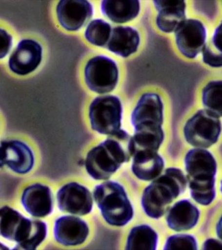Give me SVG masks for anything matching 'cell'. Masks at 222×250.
Masks as SVG:
<instances>
[{"label": "cell", "instance_id": "12", "mask_svg": "<svg viewBox=\"0 0 222 250\" xmlns=\"http://www.w3.org/2000/svg\"><path fill=\"white\" fill-rule=\"evenodd\" d=\"M61 25L67 31H78L93 17V8L85 0H62L57 7Z\"/></svg>", "mask_w": 222, "mask_h": 250}, {"label": "cell", "instance_id": "3", "mask_svg": "<svg viewBox=\"0 0 222 250\" xmlns=\"http://www.w3.org/2000/svg\"><path fill=\"white\" fill-rule=\"evenodd\" d=\"M187 181L193 200L201 205L208 206L215 200L217 162L205 149H192L185 158Z\"/></svg>", "mask_w": 222, "mask_h": 250}, {"label": "cell", "instance_id": "21", "mask_svg": "<svg viewBox=\"0 0 222 250\" xmlns=\"http://www.w3.org/2000/svg\"><path fill=\"white\" fill-rule=\"evenodd\" d=\"M101 8L112 22L122 24L137 17L141 6L138 0H103Z\"/></svg>", "mask_w": 222, "mask_h": 250}, {"label": "cell", "instance_id": "23", "mask_svg": "<svg viewBox=\"0 0 222 250\" xmlns=\"http://www.w3.org/2000/svg\"><path fill=\"white\" fill-rule=\"evenodd\" d=\"M205 109L218 118L222 117V81H213L205 85L202 93Z\"/></svg>", "mask_w": 222, "mask_h": 250}, {"label": "cell", "instance_id": "26", "mask_svg": "<svg viewBox=\"0 0 222 250\" xmlns=\"http://www.w3.org/2000/svg\"><path fill=\"white\" fill-rule=\"evenodd\" d=\"M165 250H197V241L191 235L178 234L169 237L164 247Z\"/></svg>", "mask_w": 222, "mask_h": 250}, {"label": "cell", "instance_id": "5", "mask_svg": "<svg viewBox=\"0 0 222 250\" xmlns=\"http://www.w3.org/2000/svg\"><path fill=\"white\" fill-rule=\"evenodd\" d=\"M0 216L1 236L17 243L16 250H36L47 236L45 223L24 218L20 213L8 206L1 208Z\"/></svg>", "mask_w": 222, "mask_h": 250}, {"label": "cell", "instance_id": "22", "mask_svg": "<svg viewBox=\"0 0 222 250\" xmlns=\"http://www.w3.org/2000/svg\"><path fill=\"white\" fill-rule=\"evenodd\" d=\"M157 244L158 234L156 231L148 225H139L130 231L126 250H155Z\"/></svg>", "mask_w": 222, "mask_h": 250}, {"label": "cell", "instance_id": "17", "mask_svg": "<svg viewBox=\"0 0 222 250\" xmlns=\"http://www.w3.org/2000/svg\"><path fill=\"white\" fill-rule=\"evenodd\" d=\"M159 11L156 24L161 31L172 33L186 20V4L182 0H156L154 1Z\"/></svg>", "mask_w": 222, "mask_h": 250}, {"label": "cell", "instance_id": "8", "mask_svg": "<svg viewBox=\"0 0 222 250\" xmlns=\"http://www.w3.org/2000/svg\"><path fill=\"white\" fill-rule=\"evenodd\" d=\"M222 132L220 118L208 110H200L188 120L184 127L187 143L195 147L209 148L218 142Z\"/></svg>", "mask_w": 222, "mask_h": 250}, {"label": "cell", "instance_id": "14", "mask_svg": "<svg viewBox=\"0 0 222 250\" xmlns=\"http://www.w3.org/2000/svg\"><path fill=\"white\" fill-rule=\"evenodd\" d=\"M42 54V47L36 41H21L10 57V69L18 75H27L40 65Z\"/></svg>", "mask_w": 222, "mask_h": 250}, {"label": "cell", "instance_id": "20", "mask_svg": "<svg viewBox=\"0 0 222 250\" xmlns=\"http://www.w3.org/2000/svg\"><path fill=\"white\" fill-rule=\"evenodd\" d=\"M140 44L138 31L130 27H117L112 30L106 48L123 58L137 52Z\"/></svg>", "mask_w": 222, "mask_h": 250}, {"label": "cell", "instance_id": "15", "mask_svg": "<svg viewBox=\"0 0 222 250\" xmlns=\"http://www.w3.org/2000/svg\"><path fill=\"white\" fill-rule=\"evenodd\" d=\"M88 234V225L77 217L65 215L57 219L54 224V238L59 244L64 246L83 244Z\"/></svg>", "mask_w": 222, "mask_h": 250}, {"label": "cell", "instance_id": "28", "mask_svg": "<svg viewBox=\"0 0 222 250\" xmlns=\"http://www.w3.org/2000/svg\"><path fill=\"white\" fill-rule=\"evenodd\" d=\"M203 250H222V242L215 239H208L205 242Z\"/></svg>", "mask_w": 222, "mask_h": 250}, {"label": "cell", "instance_id": "30", "mask_svg": "<svg viewBox=\"0 0 222 250\" xmlns=\"http://www.w3.org/2000/svg\"><path fill=\"white\" fill-rule=\"evenodd\" d=\"M221 191H222V183H221Z\"/></svg>", "mask_w": 222, "mask_h": 250}, {"label": "cell", "instance_id": "13", "mask_svg": "<svg viewBox=\"0 0 222 250\" xmlns=\"http://www.w3.org/2000/svg\"><path fill=\"white\" fill-rule=\"evenodd\" d=\"M0 154L1 167L6 166L16 173L27 174L34 167V154L29 146L21 141H2Z\"/></svg>", "mask_w": 222, "mask_h": 250}, {"label": "cell", "instance_id": "16", "mask_svg": "<svg viewBox=\"0 0 222 250\" xmlns=\"http://www.w3.org/2000/svg\"><path fill=\"white\" fill-rule=\"evenodd\" d=\"M21 202L29 214L36 218H44L53 210V195L47 186L34 184L23 191Z\"/></svg>", "mask_w": 222, "mask_h": 250}, {"label": "cell", "instance_id": "7", "mask_svg": "<svg viewBox=\"0 0 222 250\" xmlns=\"http://www.w3.org/2000/svg\"><path fill=\"white\" fill-rule=\"evenodd\" d=\"M122 106L114 95L100 96L93 100L89 109L92 129L101 134L111 135L121 127Z\"/></svg>", "mask_w": 222, "mask_h": 250}, {"label": "cell", "instance_id": "4", "mask_svg": "<svg viewBox=\"0 0 222 250\" xmlns=\"http://www.w3.org/2000/svg\"><path fill=\"white\" fill-rule=\"evenodd\" d=\"M187 183L180 169L167 168L143 192L141 203L146 214L154 219L163 216L172 202L185 192Z\"/></svg>", "mask_w": 222, "mask_h": 250}, {"label": "cell", "instance_id": "6", "mask_svg": "<svg viewBox=\"0 0 222 250\" xmlns=\"http://www.w3.org/2000/svg\"><path fill=\"white\" fill-rule=\"evenodd\" d=\"M93 196L103 219L110 225L123 227L132 220L133 206L120 184L103 182L94 189Z\"/></svg>", "mask_w": 222, "mask_h": 250}, {"label": "cell", "instance_id": "10", "mask_svg": "<svg viewBox=\"0 0 222 250\" xmlns=\"http://www.w3.org/2000/svg\"><path fill=\"white\" fill-rule=\"evenodd\" d=\"M59 209L70 214L88 215L93 207L91 192L86 187L70 182L59 189L57 193Z\"/></svg>", "mask_w": 222, "mask_h": 250}, {"label": "cell", "instance_id": "11", "mask_svg": "<svg viewBox=\"0 0 222 250\" xmlns=\"http://www.w3.org/2000/svg\"><path fill=\"white\" fill-rule=\"evenodd\" d=\"M176 42L182 55L195 59L203 51L206 39V30L198 20H185L175 31Z\"/></svg>", "mask_w": 222, "mask_h": 250}, {"label": "cell", "instance_id": "2", "mask_svg": "<svg viewBox=\"0 0 222 250\" xmlns=\"http://www.w3.org/2000/svg\"><path fill=\"white\" fill-rule=\"evenodd\" d=\"M135 129V151L149 149L158 152L163 142V104L158 94H144L131 115Z\"/></svg>", "mask_w": 222, "mask_h": 250}, {"label": "cell", "instance_id": "27", "mask_svg": "<svg viewBox=\"0 0 222 250\" xmlns=\"http://www.w3.org/2000/svg\"><path fill=\"white\" fill-rule=\"evenodd\" d=\"M1 58L3 59L12 46V37L6 31L1 29Z\"/></svg>", "mask_w": 222, "mask_h": 250}, {"label": "cell", "instance_id": "1", "mask_svg": "<svg viewBox=\"0 0 222 250\" xmlns=\"http://www.w3.org/2000/svg\"><path fill=\"white\" fill-rule=\"evenodd\" d=\"M133 153V136L120 129L88 153L85 168L95 180H108L124 163L129 162Z\"/></svg>", "mask_w": 222, "mask_h": 250}, {"label": "cell", "instance_id": "19", "mask_svg": "<svg viewBox=\"0 0 222 250\" xmlns=\"http://www.w3.org/2000/svg\"><path fill=\"white\" fill-rule=\"evenodd\" d=\"M200 212L189 200L177 202L169 210L166 220L171 229L176 231H188L195 228L200 219Z\"/></svg>", "mask_w": 222, "mask_h": 250}, {"label": "cell", "instance_id": "18", "mask_svg": "<svg viewBox=\"0 0 222 250\" xmlns=\"http://www.w3.org/2000/svg\"><path fill=\"white\" fill-rule=\"evenodd\" d=\"M133 157V173L141 180H154L163 170V159L156 151L141 149L134 152Z\"/></svg>", "mask_w": 222, "mask_h": 250}, {"label": "cell", "instance_id": "24", "mask_svg": "<svg viewBox=\"0 0 222 250\" xmlns=\"http://www.w3.org/2000/svg\"><path fill=\"white\" fill-rule=\"evenodd\" d=\"M202 52L205 64L213 67H222V22L215 29L213 37L205 44Z\"/></svg>", "mask_w": 222, "mask_h": 250}, {"label": "cell", "instance_id": "25", "mask_svg": "<svg viewBox=\"0 0 222 250\" xmlns=\"http://www.w3.org/2000/svg\"><path fill=\"white\" fill-rule=\"evenodd\" d=\"M112 29L108 22L101 19L94 20L90 22L85 30V37L90 43L99 47H106Z\"/></svg>", "mask_w": 222, "mask_h": 250}, {"label": "cell", "instance_id": "29", "mask_svg": "<svg viewBox=\"0 0 222 250\" xmlns=\"http://www.w3.org/2000/svg\"><path fill=\"white\" fill-rule=\"evenodd\" d=\"M216 231L219 238H220L222 241V215L220 220H219L218 225H217Z\"/></svg>", "mask_w": 222, "mask_h": 250}, {"label": "cell", "instance_id": "9", "mask_svg": "<svg viewBox=\"0 0 222 250\" xmlns=\"http://www.w3.org/2000/svg\"><path fill=\"white\" fill-rule=\"evenodd\" d=\"M85 79L92 91L108 93L113 91L118 84L119 70L114 61L105 56H98L86 64Z\"/></svg>", "mask_w": 222, "mask_h": 250}]
</instances>
